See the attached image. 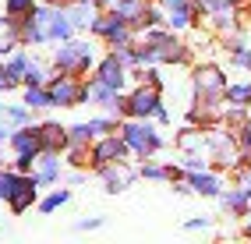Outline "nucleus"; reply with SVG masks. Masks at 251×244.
<instances>
[{"label":"nucleus","instance_id":"obj_1","mask_svg":"<svg viewBox=\"0 0 251 244\" xmlns=\"http://www.w3.org/2000/svg\"><path fill=\"white\" fill-rule=\"evenodd\" d=\"M145 64H184L188 60V46H184L174 28H145V43H142Z\"/></svg>","mask_w":251,"mask_h":244},{"label":"nucleus","instance_id":"obj_2","mask_svg":"<svg viewBox=\"0 0 251 244\" xmlns=\"http://www.w3.org/2000/svg\"><path fill=\"white\" fill-rule=\"evenodd\" d=\"M99 53L89 39H64L57 50H53V68L57 71H68V74H89L96 71Z\"/></svg>","mask_w":251,"mask_h":244},{"label":"nucleus","instance_id":"obj_3","mask_svg":"<svg viewBox=\"0 0 251 244\" xmlns=\"http://www.w3.org/2000/svg\"><path fill=\"white\" fill-rule=\"evenodd\" d=\"M121 135L127 142V149L135 152L138 159H149L163 149V135L156 131V124H149V117H131L121 124Z\"/></svg>","mask_w":251,"mask_h":244},{"label":"nucleus","instance_id":"obj_4","mask_svg":"<svg viewBox=\"0 0 251 244\" xmlns=\"http://www.w3.org/2000/svg\"><path fill=\"white\" fill-rule=\"evenodd\" d=\"M46 89H50L53 106H81V103H89V85L81 81V74L57 71L53 78L46 81Z\"/></svg>","mask_w":251,"mask_h":244},{"label":"nucleus","instance_id":"obj_5","mask_svg":"<svg viewBox=\"0 0 251 244\" xmlns=\"http://www.w3.org/2000/svg\"><path fill=\"white\" fill-rule=\"evenodd\" d=\"M191 81H195V96L202 99V110H212L216 99H226V78L216 64H198Z\"/></svg>","mask_w":251,"mask_h":244},{"label":"nucleus","instance_id":"obj_6","mask_svg":"<svg viewBox=\"0 0 251 244\" xmlns=\"http://www.w3.org/2000/svg\"><path fill=\"white\" fill-rule=\"evenodd\" d=\"M92 36H99L106 46L117 50V46H131V43H135V25H131L127 18H121V14L110 7V11L99 14V22L92 25Z\"/></svg>","mask_w":251,"mask_h":244},{"label":"nucleus","instance_id":"obj_7","mask_svg":"<svg viewBox=\"0 0 251 244\" xmlns=\"http://www.w3.org/2000/svg\"><path fill=\"white\" fill-rule=\"evenodd\" d=\"M50 22H53V4H36V11L22 18V39L39 46V43H53L50 39Z\"/></svg>","mask_w":251,"mask_h":244},{"label":"nucleus","instance_id":"obj_8","mask_svg":"<svg viewBox=\"0 0 251 244\" xmlns=\"http://www.w3.org/2000/svg\"><path fill=\"white\" fill-rule=\"evenodd\" d=\"M131 149H127V142H124V135H99L96 142H92V167L96 170H103V167H110V163H121L124 156H127Z\"/></svg>","mask_w":251,"mask_h":244},{"label":"nucleus","instance_id":"obj_9","mask_svg":"<svg viewBox=\"0 0 251 244\" xmlns=\"http://www.w3.org/2000/svg\"><path fill=\"white\" fill-rule=\"evenodd\" d=\"M163 106V96H159V85H138L135 92L127 96V117H156V110Z\"/></svg>","mask_w":251,"mask_h":244},{"label":"nucleus","instance_id":"obj_10","mask_svg":"<svg viewBox=\"0 0 251 244\" xmlns=\"http://www.w3.org/2000/svg\"><path fill=\"white\" fill-rule=\"evenodd\" d=\"M92 78L96 81H103V85H110V89H117V92H124V85H127V64L117 57V50L110 53V57H103L96 64V71H92Z\"/></svg>","mask_w":251,"mask_h":244},{"label":"nucleus","instance_id":"obj_11","mask_svg":"<svg viewBox=\"0 0 251 244\" xmlns=\"http://www.w3.org/2000/svg\"><path fill=\"white\" fill-rule=\"evenodd\" d=\"M159 7H163L166 25H170L174 32H184V28L195 22V14H198V4H195V0H159Z\"/></svg>","mask_w":251,"mask_h":244},{"label":"nucleus","instance_id":"obj_12","mask_svg":"<svg viewBox=\"0 0 251 244\" xmlns=\"http://www.w3.org/2000/svg\"><path fill=\"white\" fill-rule=\"evenodd\" d=\"M11 149L14 156H32V159H39L43 152V138H39V124H25V127H14V135H11Z\"/></svg>","mask_w":251,"mask_h":244},{"label":"nucleus","instance_id":"obj_13","mask_svg":"<svg viewBox=\"0 0 251 244\" xmlns=\"http://www.w3.org/2000/svg\"><path fill=\"white\" fill-rule=\"evenodd\" d=\"M64 11H68V18L75 22V28L92 32V25L99 22V14H103V0H68Z\"/></svg>","mask_w":251,"mask_h":244},{"label":"nucleus","instance_id":"obj_14","mask_svg":"<svg viewBox=\"0 0 251 244\" xmlns=\"http://www.w3.org/2000/svg\"><path fill=\"white\" fill-rule=\"evenodd\" d=\"M99 177H103L106 191H110V195H117V191L131 188V181H135V177H142V170H131L127 163L121 159V163H110V167H103V170H99Z\"/></svg>","mask_w":251,"mask_h":244},{"label":"nucleus","instance_id":"obj_15","mask_svg":"<svg viewBox=\"0 0 251 244\" xmlns=\"http://www.w3.org/2000/svg\"><path fill=\"white\" fill-rule=\"evenodd\" d=\"M39 138H43V152H68L71 127H60L57 121H46V124H39Z\"/></svg>","mask_w":251,"mask_h":244},{"label":"nucleus","instance_id":"obj_16","mask_svg":"<svg viewBox=\"0 0 251 244\" xmlns=\"http://www.w3.org/2000/svg\"><path fill=\"white\" fill-rule=\"evenodd\" d=\"M36 188H43V184L36 181V173H25V177H22V184H18V191H14V195H11V202H7V205H11V213H18V216L28 213L32 202H36Z\"/></svg>","mask_w":251,"mask_h":244},{"label":"nucleus","instance_id":"obj_17","mask_svg":"<svg viewBox=\"0 0 251 244\" xmlns=\"http://www.w3.org/2000/svg\"><path fill=\"white\" fill-rule=\"evenodd\" d=\"M18 46H25L22 39V18H0V57L4 53H14Z\"/></svg>","mask_w":251,"mask_h":244},{"label":"nucleus","instance_id":"obj_18","mask_svg":"<svg viewBox=\"0 0 251 244\" xmlns=\"http://www.w3.org/2000/svg\"><path fill=\"white\" fill-rule=\"evenodd\" d=\"M60 167H64V163H60V152H39L36 170H32V173H36L39 184H57V181H60Z\"/></svg>","mask_w":251,"mask_h":244},{"label":"nucleus","instance_id":"obj_19","mask_svg":"<svg viewBox=\"0 0 251 244\" xmlns=\"http://www.w3.org/2000/svg\"><path fill=\"white\" fill-rule=\"evenodd\" d=\"M220 202H223V209H226L230 216H244V213H248V205H251V188H248V184L230 188V191L220 195Z\"/></svg>","mask_w":251,"mask_h":244},{"label":"nucleus","instance_id":"obj_20","mask_svg":"<svg viewBox=\"0 0 251 244\" xmlns=\"http://www.w3.org/2000/svg\"><path fill=\"white\" fill-rule=\"evenodd\" d=\"M188 184H191V191H198V195H209V198H220V195H223L220 177H216V173H209V170H195V173H188Z\"/></svg>","mask_w":251,"mask_h":244},{"label":"nucleus","instance_id":"obj_21","mask_svg":"<svg viewBox=\"0 0 251 244\" xmlns=\"http://www.w3.org/2000/svg\"><path fill=\"white\" fill-rule=\"evenodd\" d=\"M22 103L32 106V110H46V106H53V99H50V89H46V85H22Z\"/></svg>","mask_w":251,"mask_h":244},{"label":"nucleus","instance_id":"obj_22","mask_svg":"<svg viewBox=\"0 0 251 244\" xmlns=\"http://www.w3.org/2000/svg\"><path fill=\"white\" fill-rule=\"evenodd\" d=\"M22 170H0V202H11V195L22 184Z\"/></svg>","mask_w":251,"mask_h":244},{"label":"nucleus","instance_id":"obj_23","mask_svg":"<svg viewBox=\"0 0 251 244\" xmlns=\"http://www.w3.org/2000/svg\"><path fill=\"white\" fill-rule=\"evenodd\" d=\"M226 103L251 106V81H233V85H226Z\"/></svg>","mask_w":251,"mask_h":244},{"label":"nucleus","instance_id":"obj_24","mask_svg":"<svg viewBox=\"0 0 251 244\" xmlns=\"http://www.w3.org/2000/svg\"><path fill=\"white\" fill-rule=\"evenodd\" d=\"M142 177L145 181H177V170H170V167H159V163H142Z\"/></svg>","mask_w":251,"mask_h":244},{"label":"nucleus","instance_id":"obj_25","mask_svg":"<svg viewBox=\"0 0 251 244\" xmlns=\"http://www.w3.org/2000/svg\"><path fill=\"white\" fill-rule=\"evenodd\" d=\"M28 64H32V57H25V53H14L11 60H7V74L18 81V85H25V74H28Z\"/></svg>","mask_w":251,"mask_h":244},{"label":"nucleus","instance_id":"obj_26","mask_svg":"<svg viewBox=\"0 0 251 244\" xmlns=\"http://www.w3.org/2000/svg\"><path fill=\"white\" fill-rule=\"evenodd\" d=\"M68 202H71V191L68 188H57L53 195H46V198L39 202V209H43V213H57V209L68 205Z\"/></svg>","mask_w":251,"mask_h":244},{"label":"nucleus","instance_id":"obj_27","mask_svg":"<svg viewBox=\"0 0 251 244\" xmlns=\"http://www.w3.org/2000/svg\"><path fill=\"white\" fill-rule=\"evenodd\" d=\"M39 0H4V11L11 14V18H25V14L36 11Z\"/></svg>","mask_w":251,"mask_h":244},{"label":"nucleus","instance_id":"obj_28","mask_svg":"<svg viewBox=\"0 0 251 244\" xmlns=\"http://www.w3.org/2000/svg\"><path fill=\"white\" fill-rule=\"evenodd\" d=\"M4 117L14 124V127H25V124H32V106H7V113H4Z\"/></svg>","mask_w":251,"mask_h":244},{"label":"nucleus","instance_id":"obj_29","mask_svg":"<svg viewBox=\"0 0 251 244\" xmlns=\"http://www.w3.org/2000/svg\"><path fill=\"white\" fill-rule=\"evenodd\" d=\"M71 142H75V145H92V142H96L89 121H81V124H75V127H71Z\"/></svg>","mask_w":251,"mask_h":244},{"label":"nucleus","instance_id":"obj_30","mask_svg":"<svg viewBox=\"0 0 251 244\" xmlns=\"http://www.w3.org/2000/svg\"><path fill=\"white\" fill-rule=\"evenodd\" d=\"M230 60L237 64V68H248V71H251V50H248V46L233 43V46H230Z\"/></svg>","mask_w":251,"mask_h":244},{"label":"nucleus","instance_id":"obj_31","mask_svg":"<svg viewBox=\"0 0 251 244\" xmlns=\"http://www.w3.org/2000/svg\"><path fill=\"white\" fill-rule=\"evenodd\" d=\"M89 127H92V135L99 138V135L117 131V121H113V117H92V121H89Z\"/></svg>","mask_w":251,"mask_h":244},{"label":"nucleus","instance_id":"obj_32","mask_svg":"<svg viewBox=\"0 0 251 244\" xmlns=\"http://www.w3.org/2000/svg\"><path fill=\"white\" fill-rule=\"evenodd\" d=\"M25 85H46V68L39 60L28 64V74H25Z\"/></svg>","mask_w":251,"mask_h":244},{"label":"nucleus","instance_id":"obj_33","mask_svg":"<svg viewBox=\"0 0 251 244\" xmlns=\"http://www.w3.org/2000/svg\"><path fill=\"white\" fill-rule=\"evenodd\" d=\"M195 4H198V11L216 14V11H230V7H233V0H195Z\"/></svg>","mask_w":251,"mask_h":244},{"label":"nucleus","instance_id":"obj_34","mask_svg":"<svg viewBox=\"0 0 251 244\" xmlns=\"http://www.w3.org/2000/svg\"><path fill=\"white\" fill-rule=\"evenodd\" d=\"M11 89H18V81L7 74V64L0 60V92H11Z\"/></svg>","mask_w":251,"mask_h":244},{"label":"nucleus","instance_id":"obj_35","mask_svg":"<svg viewBox=\"0 0 251 244\" xmlns=\"http://www.w3.org/2000/svg\"><path fill=\"white\" fill-rule=\"evenodd\" d=\"M237 145H241L244 152H251V124H244V127H241V135H237Z\"/></svg>","mask_w":251,"mask_h":244},{"label":"nucleus","instance_id":"obj_36","mask_svg":"<svg viewBox=\"0 0 251 244\" xmlns=\"http://www.w3.org/2000/svg\"><path fill=\"white\" fill-rule=\"evenodd\" d=\"M99 226H103V220L92 216V220H81V223H78V230H99Z\"/></svg>","mask_w":251,"mask_h":244},{"label":"nucleus","instance_id":"obj_37","mask_svg":"<svg viewBox=\"0 0 251 244\" xmlns=\"http://www.w3.org/2000/svg\"><path fill=\"white\" fill-rule=\"evenodd\" d=\"M184 226H188V230H205V226H209V220H188Z\"/></svg>","mask_w":251,"mask_h":244},{"label":"nucleus","instance_id":"obj_38","mask_svg":"<svg viewBox=\"0 0 251 244\" xmlns=\"http://www.w3.org/2000/svg\"><path fill=\"white\" fill-rule=\"evenodd\" d=\"M11 135H14L11 127H4V124H0V145H7V142H11Z\"/></svg>","mask_w":251,"mask_h":244},{"label":"nucleus","instance_id":"obj_39","mask_svg":"<svg viewBox=\"0 0 251 244\" xmlns=\"http://www.w3.org/2000/svg\"><path fill=\"white\" fill-rule=\"evenodd\" d=\"M0 149H4V145H0ZM0 170H4V152H0Z\"/></svg>","mask_w":251,"mask_h":244},{"label":"nucleus","instance_id":"obj_40","mask_svg":"<svg viewBox=\"0 0 251 244\" xmlns=\"http://www.w3.org/2000/svg\"><path fill=\"white\" fill-rule=\"evenodd\" d=\"M4 113H7V106H4V103H0V117H4Z\"/></svg>","mask_w":251,"mask_h":244},{"label":"nucleus","instance_id":"obj_41","mask_svg":"<svg viewBox=\"0 0 251 244\" xmlns=\"http://www.w3.org/2000/svg\"><path fill=\"white\" fill-rule=\"evenodd\" d=\"M248 234H251V216H248Z\"/></svg>","mask_w":251,"mask_h":244}]
</instances>
